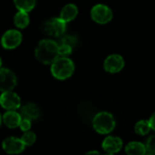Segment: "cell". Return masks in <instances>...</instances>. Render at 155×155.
Wrapping results in <instances>:
<instances>
[{
	"instance_id": "6da1fadb",
	"label": "cell",
	"mask_w": 155,
	"mask_h": 155,
	"mask_svg": "<svg viewBox=\"0 0 155 155\" xmlns=\"http://www.w3.org/2000/svg\"><path fill=\"white\" fill-rule=\"evenodd\" d=\"M37 60L43 64H52L59 56L58 45L51 39H44L39 42L35 49Z\"/></svg>"
},
{
	"instance_id": "7a4b0ae2",
	"label": "cell",
	"mask_w": 155,
	"mask_h": 155,
	"mask_svg": "<svg viewBox=\"0 0 155 155\" xmlns=\"http://www.w3.org/2000/svg\"><path fill=\"white\" fill-rule=\"evenodd\" d=\"M74 71V64L73 61L66 56H62L60 58H56L52 63L51 72L53 75L59 79L64 80L70 77Z\"/></svg>"
},
{
	"instance_id": "3957f363",
	"label": "cell",
	"mask_w": 155,
	"mask_h": 155,
	"mask_svg": "<svg viewBox=\"0 0 155 155\" xmlns=\"http://www.w3.org/2000/svg\"><path fill=\"white\" fill-rule=\"evenodd\" d=\"M93 126L98 134H105L111 133L114 129L115 122L111 114L102 112L94 116L93 120Z\"/></svg>"
},
{
	"instance_id": "277c9868",
	"label": "cell",
	"mask_w": 155,
	"mask_h": 155,
	"mask_svg": "<svg viewBox=\"0 0 155 155\" xmlns=\"http://www.w3.org/2000/svg\"><path fill=\"white\" fill-rule=\"evenodd\" d=\"M44 32L51 36L58 37L65 32V22L58 17H54L47 20L44 24Z\"/></svg>"
},
{
	"instance_id": "5b68a950",
	"label": "cell",
	"mask_w": 155,
	"mask_h": 155,
	"mask_svg": "<svg viewBox=\"0 0 155 155\" xmlns=\"http://www.w3.org/2000/svg\"><path fill=\"white\" fill-rule=\"evenodd\" d=\"M91 16L98 24H106L113 18L112 10L104 5H96L91 10Z\"/></svg>"
},
{
	"instance_id": "8992f818",
	"label": "cell",
	"mask_w": 155,
	"mask_h": 155,
	"mask_svg": "<svg viewBox=\"0 0 155 155\" xmlns=\"http://www.w3.org/2000/svg\"><path fill=\"white\" fill-rule=\"evenodd\" d=\"M0 104L6 110H16L21 105L19 96L11 91L3 92L0 96Z\"/></svg>"
},
{
	"instance_id": "52a82bcc",
	"label": "cell",
	"mask_w": 155,
	"mask_h": 155,
	"mask_svg": "<svg viewBox=\"0 0 155 155\" xmlns=\"http://www.w3.org/2000/svg\"><path fill=\"white\" fill-rule=\"evenodd\" d=\"M22 42V34L17 30H8L2 36V45L6 49H14Z\"/></svg>"
},
{
	"instance_id": "ba28073f",
	"label": "cell",
	"mask_w": 155,
	"mask_h": 155,
	"mask_svg": "<svg viewBox=\"0 0 155 155\" xmlns=\"http://www.w3.org/2000/svg\"><path fill=\"white\" fill-rule=\"evenodd\" d=\"M16 84L15 74L6 68H0V92L11 91Z\"/></svg>"
},
{
	"instance_id": "9c48e42d",
	"label": "cell",
	"mask_w": 155,
	"mask_h": 155,
	"mask_svg": "<svg viewBox=\"0 0 155 155\" xmlns=\"http://www.w3.org/2000/svg\"><path fill=\"white\" fill-rule=\"evenodd\" d=\"M124 66V58L119 54H111L109 55L104 64V67L106 72L108 73H118L120 72Z\"/></svg>"
},
{
	"instance_id": "30bf717a",
	"label": "cell",
	"mask_w": 155,
	"mask_h": 155,
	"mask_svg": "<svg viewBox=\"0 0 155 155\" xmlns=\"http://www.w3.org/2000/svg\"><path fill=\"white\" fill-rule=\"evenodd\" d=\"M25 146L22 140L16 137H9L3 142V149L10 154L20 153L24 151Z\"/></svg>"
},
{
	"instance_id": "8fae6325",
	"label": "cell",
	"mask_w": 155,
	"mask_h": 155,
	"mask_svg": "<svg viewBox=\"0 0 155 155\" xmlns=\"http://www.w3.org/2000/svg\"><path fill=\"white\" fill-rule=\"evenodd\" d=\"M103 149L108 153H116L123 147V141L119 137L108 136L103 142Z\"/></svg>"
},
{
	"instance_id": "7c38bea8",
	"label": "cell",
	"mask_w": 155,
	"mask_h": 155,
	"mask_svg": "<svg viewBox=\"0 0 155 155\" xmlns=\"http://www.w3.org/2000/svg\"><path fill=\"white\" fill-rule=\"evenodd\" d=\"M75 43H76V39L70 35H66V36L61 38L60 41L57 43L59 55L68 56L72 53L73 47L74 46Z\"/></svg>"
},
{
	"instance_id": "4fadbf2b",
	"label": "cell",
	"mask_w": 155,
	"mask_h": 155,
	"mask_svg": "<svg viewBox=\"0 0 155 155\" xmlns=\"http://www.w3.org/2000/svg\"><path fill=\"white\" fill-rule=\"evenodd\" d=\"M21 119V115L15 112V110H8V112H6L3 116V121L5 124L9 128H15L19 126Z\"/></svg>"
},
{
	"instance_id": "5bb4252c",
	"label": "cell",
	"mask_w": 155,
	"mask_h": 155,
	"mask_svg": "<svg viewBox=\"0 0 155 155\" xmlns=\"http://www.w3.org/2000/svg\"><path fill=\"white\" fill-rule=\"evenodd\" d=\"M40 114L39 108L34 104H27L26 105L22 107L20 115L22 118H25L28 120H35L38 118Z\"/></svg>"
},
{
	"instance_id": "9a60e30c",
	"label": "cell",
	"mask_w": 155,
	"mask_h": 155,
	"mask_svg": "<svg viewBox=\"0 0 155 155\" xmlns=\"http://www.w3.org/2000/svg\"><path fill=\"white\" fill-rule=\"evenodd\" d=\"M77 14H78V9L76 7V5H74L73 4H68V5H64V8L62 9L61 14H60V18L62 20H64L65 23L70 22L76 17Z\"/></svg>"
},
{
	"instance_id": "2e32d148",
	"label": "cell",
	"mask_w": 155,
	"mask_h": 155,
	"mask_svg": "<svg viewBox=\"0 0 155 155\" xmlns=\"http://www.w3.org/2000/svg\"><path fill=\"white\" fill-rule=\"evenodd\" d=\"M125 152L128 154L143 155L146 153L145 145L139 142H132L125 147Z\"/></svg>"
},
{
	"instance_id": "e0dca14e",
	"label": "cell",
	"mask_w": 155,
	"mask_h": 155,
	"mask_svg": "<svg viewBox=\"0 0 155 155\" xmlns=\"http://www.w3.org/2000/svg\"><path fill=\"white\" fill-rule=\"evenodd\" d=\"M15 25L19 28H25L29 25V16L27 15V12L25 11H20L16 13L14 19Z\"/></svg>"
},
{
	"instance_id": "ac0fdd59",
	"label": "cell",
	"mask_w": 155,
	"mask_h": 155,
	"mask_svg": "<svg viewBox=\"0 0 155 155\" xmlns=\"http://www.w3.org/2000/svg\"><path fill=\"white\" fill-rule=\"evenodd\" d=\"M14 2L18 10L30 12L35 7L36 0H14Z\"/></svg>"
},
{
	"instance_id": "d6986e66",
	"label": "cell",
	"mask_w": 155,
	"mask_h": 155,
	"mask_svg": "<svg viewBox=\"0 0 155 155\" xmlns=\"http://www.w3.org/2000/svg\"><path fill=\"white\" fill-rule=\"evenodd\" d=\"M134 130H135V133L139 135H145L149 134L151 131V125H150L149 121H146V120L139 121L136 124Z\"/></svg>"
},
{
	"instance_id": "ffe728a7",
	"label": "cell",
	"mask_w": 155,
	"mask_h": 155,
	"mask_svg": "<svg viewBox=\"0 0 155 155\" xmlns=\"http://www.w3.org/2000/svg\"><path fill=\"white\" fill-rule=\"evenodd\" d=\"M21 140H22V142L24 143L25 145L29 146V145H32V144L35 142L36 136H35V134L34 133H32V132H27V131H26V132L23 134V136L21 137Z\"/></svg>"
},
{
	"instance_id": "44dd1931",
	"label": "cell",
	"mask_w": 155,
	"mask_h": 155,
	"mask_svg": "<svg viewBox=\"0 0 155 155\" xmlns=\"http://www.w3.org/2000/svg\"><path fill=\"white\" fill-rule=\"evenodd\" d=\"M146 153H151V154H155V135H152L149 137V139L146 142Z\"/></svg>"
},
{
	"instance_id": "7402d4cb",
	"label": "cell",
	"mask_w": 155,
	"mask_h": 155,
	"mask_svg": "<svg viewBox=\"0 0 155 155\" xmlns=\"http://www.w3.org/2000/svg\"><path fill=\"white\" fill-rule=\"evenodd\" d=\"M19 127L24 132L28 131L30 129V127H31V120H28V119H25V118H22L21 122L19 124Z\"/></svg>"
},
{
	"instance_id": "603a6c76",
	"label": "cell",
	"mask_w": 155,
	"mask_h": 155,
	"mask_svg": "<svg viewBox=\"0 0 155 155\" xmlns=\"http://www.w3.org/2000/svg\"><path fill=\"white\" fill-rule=\"evenodd\" d=\"M149 123H150V125H151V129L155 131V113L151 116V118L149 120Z\"/></svg>"
},
{
	"instance_id": "cb8c5ba5",
	"label": "cell",
	"mask_w": 155,
	"mask_h": 155,
	"mask_svg": "<svg viewBox=\"0 0 155 155\" xmlns=\"http://www.w3.org/2000/svg\"><path fill=\"white\" fill-rule=\"evenodd\" d=\"M99 153L98 152H96V151H93V152H89V153H87V154H98Z\"/></svg>"
},
{
	"instance_id": "d4e9b609",
	"label": "cell",
	"mask_w": 155,
	"mask_h": 155,
	"mask_svg": "<svg viewBox=\"0 0 155 155\" xmlns=\"http://www.w3.org/2000/svg\"><path fill=\"white\" fill-rule=\"evenodd\" d=\"M1 122H2V117H1V114H0V125H1Z\"/></svg>"
},
{
	"instance_id": "484cf974",
	"label": "cell",
	"mask_w": 155,
	"mask_h": 155,
	"mask_svg": "<svg viewBox=\"0 0 155 155\" xmlns=\"http://www.w3.org/2000/svg\"><path fill=\"white\" fill-rule=\"evenodd\" d=\"M1 64H2V60H1V57H0V68H1Z\"/></svg>"
}]
</instances>
